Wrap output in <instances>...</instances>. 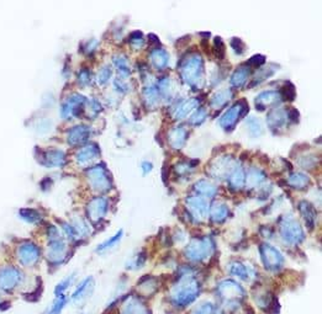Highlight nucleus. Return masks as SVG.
Wrapping results in <instances>:
<instances>
[{
	"instance_id": "f257e3e1",
	"label": "nucleus",
	"mask_w": 322,
	"mask_h": 314,
	"mask_svg": "<svg viewBox=\"0 0 322 314\" xmlns=\"http://www.w3.org/2000/svg\"><path fill=\"white\" fill-rule=\"evenodd\" d=\"M200 293V284L191 275L183 274L180 281L172 288L171 302L177 308H185L193 303Z\"/></svg>"
},
{
	"instance_id": "f03ea898",
	"label": "nucleus",
	"mask_w": 322,
	"mask_h": 314,
	"mask_svg": "<svg viewBox=\"0 0 322 314\" xmlns=\"http://www.w3.org/2000/svg\"><path fill=\"white\" fill-rule=\"evenodd\" d=\"M218 296L222 299L223 304L227 306L228 308H237L238 304L245 298V289L236 282L223 281L218 286Z\"/></svg>"
},
{
	"instance_id": "7ed1b4c3",
	"label": "nucleus",
	"mask_w": 322,
	"mask_h": 314,
	"mask_svg": "<svg viewBox=\"0 0 322 314\" xmlns=\"http://www.w3.org/2000/svg\"><path fill=\"white\" fill-rule=\"evenodd\" d=\"M23 282V274L15 267L0 269V291L13 292Z\"/></svg>"
},
{
	"instance_id": "20e7f679",
	"label": "nucleus",
	"mask_w": 322,
	"mask_h": 314,
	"mask_svg": "<svg viewBox=\"0 0 322 314\" xmlns=\"http://www.w3.org/2000/svg\"><path fill=\"white\" fill-rule=\"evenodd\" d=\"M280 232L287 243L297 244L304 239V232L294 218H284V222L280 224Z\"/></svg>"
},
{
	"instance_id": "39448f33",
	"label": "nucleus",
	"mask_w": 322,
	"mask_h": 314,
	"mask_svg": "<svg viewBox=\"0 0 322 314\" xmlns=\"http://www.w3.org/2000/svg\"><path fill=\"white\" fill-rule=\"evenodd\" d=\"M213 249V243L208 239V238H203V239H195L189 244L186 248V256L193 261H200L204 257L208 256L209 252Z\"/></svg>"
},
{
	"instance_id": "423d86ee",
	"label": "nucleus",
	"mask_w": 322,
	"mask_h": 314,
	"mask_svg": "<svg viewBox=\"0 0 322 314\" xmlns=\"http://www.w3.org/2000/svg\"><path fill=\"white\" fill-rule=\"evenodd\" d=\"M260 256H262L264 266L272 271L279 270L282 267L283 261H284L282 254L269 244H263L260 247Z\"/></svg>"
},
{
	"instance_id": "0eeeda50",
	"label": "nucleus",
	"mask_w": 322,
	"mask_h": 314,
	"mask_svg": "<svg viewBox=\"0 0 322 314\" xmlns=\"http://www.w3.org/2000/svg\"><path fill=\"white\" fill-rule=\"evenodd\" d=\"M19 261L25 266H34L40 259V249L33 243H25L19 247Z\"/></svg>"
},
{
	"instance_id": "6e6552de",
	"label": "nucleus",
	"mask_w": 322,
	"mask_h": 314,
	"mask_svg": "<svg viewBox=\"0 0 322 314\" xmlns=\"http://www.w3.org/2000/svg\"><path fill=\"white\" fill-rule=\"evenodd\" d=\"M95 282L93 277H87L85 280H83L79 284H78L77 289L73 292L72 297H71V301L75 304V306H79V304L84 303L90 296H92L93 291H94Z\"/></svg>"
},
{
	"instance_id": "1a4fd4ad",
	"label": "nucleus",
	"mask_w": 322,
	"mask_h": 314,
	"mask_svg": "<svg viewBox=\"0 0 322 314\" xmlns=\"http://www.w3.org/2000/svg\"><path fill=\"white\" fill-rule=\"evenodd\" d=\"M121 314H149V309L139 297L130 296L122 304Z\"/></svg>"
},
{
	"instance_id": "9d476101",
	"label": "nucleus",
	"mask_w": 322,
	"mask_h": 314,
	"mask_svg": "<svg viewBox=\"0 0 322 314\" xmlns=\"http://www.w3.org/2000/svg\"><path fill=\"white\" fill-rule=\"evenodd\" d=\"M107 211V200L103 197H95L90 201L88 206V217L92 218L93 220H100L105 216Z\"/></svg>"
},
{
	"instance_id": "9b49d317",
	"label": "nucleus",
	"mask_w": 322,
	"mask_h": 314,
	"mask_svg": "<svg viewBox=\"0 0 322 314\" xmlns=\"http://www.w3.org/2000/svg\"><path fill=\"white\" fill-rule=\"evenodd\" d=\"M186 202H188L189 208L191 210L194 217H205L206 212H208V205H206V202L200 196H198V197H189L186 200Z\"/></svg>"
},
{
	"instance_id": "f8f14e48",
	"label": "nucleus",
	"mask_w": 322,
	"mask_h": 314,
	"mask_svg": "<svg viewBox=\"0 0 322 314\" xmlns=\"http://www.w3.org/2000/svg\"><path fill=\"white\" fill-rule=\"evenodd\" d=\"M299 210L300 212H301L302 217H304L305 220V223L307 224L309 229H312V228L315 227V220H316V212H315L314 207H312L310 203L302 201V202H300Z\"/></svg>"
},
{
	"instance_id": "ddd939ff",
	"label": "nucleus",
	"mask_w": 322,
	"mask_h": 314,
	"mask_svg": "<svg viewBox=\"0 0 322 314\" xmlns=\"http://www.w3.org/2000/svg\"><path fill=\"white\" fill-rule=\"evenodd\" d=\"M230 271L233 276L240 277L243 281H250V280L254 276V272L252 271V269L247 267L246 265L241 264V262H235V264L231 266Z\"/></svg>"
},
{
	"instance_id": "4468645a",
	"label": "nucleus",
	"mask_w": 322,
	"mask_h": 314,
	"mask_svg": "<svg viewBox=\"0 0 322 314\" xmlns=\"http://www.w3.org/2000/svg\"><path fill=\"white\" fill-rule=\"evenodd\" d=\"M154 280L156 279L151 276H147L144 277V279H142L139 283L140 293L144 294V296H152V294L157 291V288H158V284H157L156 282H153Z\"/></svg>"
},
{
	"instance_id": "2eb2a0df",
	"label": "nucleus",
	"mask_w": 322,
	"mask_h": 314,
	"mask_svg": "<svg viewBox=\"0 0 322 314\" xmlns=\"http://www.w3.org/2000/svg\"><path fill=\"white\" fill-rule=\"evenodd\" d=\"M66 304H67V297L66 294H62V296H56L55 301L51 304L50 308L47 309L45 314H61L62 311L65 309Z\"/></svg>"
},
{
	"instance_id": "dca6fc26",
	"label": "nucleus",
	"mask_w": 322,
	"mask_h": 314,
	"mask_svg": "<svg viewBox=\"0 0 322 314\" xmlns=\"http://www.w3.org/2000/svg\"><path fill=\"white\" fill-rule=\"evenodd\" d=\"M193 314H222L221 309L213 303H203L194 309Z\"/></svg>"
},
{
	"instance_id": "f3484780",
	"label": "nucleus",
	"mask_w": 322,
	"mask_h": 314,
	"mask_svg": "<svg viewBox=\"0 0 322 314\" xmlns=\"http://www.w3.org/2000/svg\"><path fill=\"white\" fill-rule=\"evenodd\" d=\"M121 238H122V230H119V232H117L115 235H112L110 239H107V242L102 243V244L97 248V251L104 252V251H107V249H111V248H114L115 245L120 242V239H121Z\"/></svg>"
},
{
	"instance_id": "a211bd4d",
	"label": "nucleus",
	"mask_w": 322,
	"mask_h": 314,
	"mask_svg": "<svg viewBox=\"0 0 322 314\" xmlns=\"http://www.w3.org/2000/svg\"><path fill=\"white\" fill-rule=\"evenodd\" d=\"M228 215V210L225 205H215V207L211 211V218L214 222H222L226 220Z\"/></svg>"
},
{
	"instance_id": "6ab92c4d",
	"label": "nucleus",
	"mask_w": 322,
	"mask_h": 314,
	"mask_svg": "<svg viewBox=\"0 0 322 314\" xmlns=\"http://www.w3.org/2000/svg\"><path fill=\"white\" fill-rule=\"evenodd\" d=\"M74 279H75V275L72 274L71 276L66 277L62 282H60V283H58L55 288L56 296H62V294H65V292L70 288L71 284H72V282L74 281Z\"/></svg>"
},
{
	"instance_id": "aec40b11",
	"label": "nucleus",
	"mask_w": 322,
	"mask_h": 314,
	"mask_svg": "<svg viewBox=\"0 0 322 314\" xmlns=\"http://www.w3.org/2000/svg\"><path fill=\"white\" fill-rule=\"evenodd\" d=\"M19 215H20L21 218H24V220L29 223H36L38 222V220H41L40 213L36 212L35 210H21L20 212H19Z\"/></svg>"
},
{
	"instance_id": "412c9836",
	"label": "nucleus",
	"mask_w": 322,
	"mask_h": 314,
	"mask_svg": "<svg viewBox=\"0 0 322 314\" xmlns=\"http://www.w3.org/2000/svg\"><path fill=\"white\" fill-rule=\"evenodd\" d=\"M195 188L199 193L208 196V197H213V195L215 193V191H216L215 188L210 185V184H206L205 181H200L199 184H196Z\"/></svg>"
},
{
	"instance_id": "4be33fe9",
	"label": "nucleus",
	"mask_w": 322,
	"mask_h": 314,
	"mask_svg": "<svg viewBox=\"0 0 322 314\" xmlns=\"http://www.w3.org/2000/svg\"><path fill=\"white\" fill-rule=\"evenodd\" d=\"M290 184H291L294 188H304L305 186L309 184V179L305 175H301V174H296V175H292L291 178H290Z\"/></svg>"
},
{
	"instance_id": "5701e85b",
	"label": "nucleus",
	"mask_w": 322,
	"mask_h": 314,
	"mask_svg": "<svg viewBox=\"0 0 322 314\" xmlns=\"http://www.w3.org/2000/svg\"><path fill=\"white\" fill-rule=\"evenodd\" d=\"M231 45H232L233 50L236 51V52L238 53V55H241V53H243V51H245V46H243V42L240 40V38H233L232 41H231Z\"/></svg>"
},
{
	"instance_id": "b1692460",
	"label": "nucleus",
	"mask_w": 322,
	"mask_h": 314,
	"mask_svg": "<svg viewBox=\"0 0 322 314\" xmlns=\"http://www.w3.org/2000/svg\"><path fill=\"white\" fill-rule=\"evenodd\" d=\"M284 92H285V96H287L286 99H289V100H292V99H294V96H295V92H294V87H292V85H290L289 88L285 87V88H284Z\"/></svg>"
},
{
	"instance_id": "393cba45",
	"label": "nucleus",
	"mask_w": 322,
	"mask_h": 314,
	"mask_svg": "<svg viewBox=\"0 0 322 314\" xmlns=\"http://www.w3.org/2000/svg\"><path fill=\"white\" fill-rule=\"evenodd\" d=\"M3 304H4V301H3V298L0 297V309H1V306H3Z\"/></svg>"
},
{
	"instance_id": "a878e982",
	"label": "nucleus",
	"mask_w": 322,
	"mask_h": 314,
	"mask_svg": "<svg viewBox=\"0 0 322 314\" xmlns=\"http://www.w3.org/2000/svg\"><path fill=\"white\" fill-rule=\"evenodd\" d=\"M85 314H89V313H85Z\"/></svg>"
}]
</instances>
